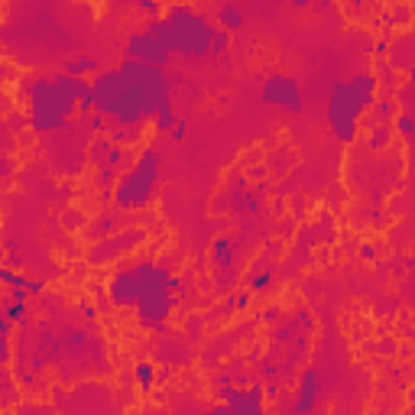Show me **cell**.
<instances>
[{
  "mask_svg": "<svg viewBox=\"0 0 415 415\" xmlns=\"http://www.w3.org/2000/svg\"><path fill=\"white\" fill-rule=\"evenodd\" d=\"M250 302H253V295H250V289L247 292H237V295H231V308H250Z\"/></svg>",
  "mask_w": 415,
  "mask_h": 415,
  "instance_id": "cell-30",
  "label": "cell"
},
{
  "mask_svg": "<svg viewBox=\"0 0 415 415\" xmlns=\"http://www.w3.org/2000/svg\"><path fill=\"white\" fill-rule=\"evenodd\" d=\"M134 379L136 386H140V392H153L159 383V373H156V364L153 360H136L134 364Z\"/></svg>",
  "mask_w": 415,
  "mask_h": 415,
  "instance_id": "cell-14",
  "label": "cell"
},
{
  "mask_svg": "<svg viewBox=\"0 0 415 415\" xmlns=\"http://www.w3.org/2000/svg\"><path fill=\"white\" fill-rule=\"evenodd\" d=\"M121 182V169H114V166H98L95 172V188H101L104 195H114V185Z\"/></svg>",
  "mask_w": 415,
  "mask_h": 415,
  "instance_id": "cell-19",
  "label": "cell"
},
{
  "mask_svg": "<svg viewBox=\"0 0 415 415\" xmlns=\"http://www.w3.org/2000/svg\"><path fill=\"white\" fill-rule=\"evenodd\" d=\"M347 85H351V95H354L360 114L373 110V104H377V88H379L377 75H373V72H357V75L347 78Z\"/></svg>",
  "mask_w": 415,
  "mask_h": 415,
  "instance_id": "cell-12",
  "label": "cell"
},
{
  "mask_svg": "<svg viewBox=\"0 0 415 415\" xmlns=\"http://www.w3.org/2000/svg\"><path fill=\"white\" fill-rule=\"evenodd\" d=\"M65 72L75 75V78H88V75H98L101 65L91 55H72V59H65Z\"/></svg>",
  "mask_w": 415,
  "mask_h": 415,
  "instance_id": "cell-16",
  "label": "cell"
},
{
  "mask_svg": "<svg viewBox=\"0 0 415 415\" xmlns=\"http://www.w3.org/2000/svg\"><path fill=\"white\" fill-rule=\"evenodd\" d=\"M218 26L221 29H227V33L244 29V10H240L237 3H224V7L218 10Z\"/></svg>",
  "mask_w": 415,
  "mask_h": 415,
  "instance_id": "cell-18",
  "label": "cell"
},
{
  "mask_svg": "<svg viewBox=\"0 0 415 415\" xmlns=\"http://www.w3.org/2000/svg\"><path fill=\"white\" fill-rule=\"evenodd\" d=\"M269 282H273V273H269V269H253V273L247 276V289H250V292H263Z\"/></svg>",
  "mask_w": 415,
  "mask_h": 415,
  "instance_id": "cell-26",
  "label": "cell"
},
{
  "mask_svg": "<svg viewBox=\"0 0 415 415\" xmlns=\"http://www.w3.org/2000/svg\"><path fill=\"white\" fill-rule=\"evenodd\" d=\"M325 117H328V130L338 143H354L360 134V108H357L351 85L347 81H334L328 91V104H325Z\"/></svg>",
  "mask_w": 415,
  "mask_h": 415,
  "instance_id": "cell-5",
  "label": "cell"
},
{
  "mask_svg": "<svg viewBox=\"0 0 415 415\" xmlns=\"http://www.w3.org/2000/svg\"><path fill=\"white\" fill-rule=\"evenodd\" d=\"M227 49H231V33H227V29H218V33H214V42H211V55H208V62H221L224 55H227Z\"/></svg>",
  "mask_w": 415,
  "mask_h": 415,
  "instance_id": "cell-24",
  "label": "cell"
},
{
  "mask_svg": "<svg viewBox=\"0 0 415 415\" xmlns=\"http://www.w3.org/2000/svg\"><path fill=\"white\" fill-rule=\"evenodd\" d=\"M81 315H85L88 325H95V318H98V312H95V305H91V302H81Z\"/></svg>",
  "mask_w": 415,
  "mask_h": 415,
  "instance_id": "cell-32",
  "label": "cell"
},
{
  "mask_svg": "<svg viewBox=\"0 0 415 415\" xmlns=\"http://www.w3.org/2000/svg\"><path fill=\"white\" fill-rule=\"evenodd\" d=\"M390 140H392V127H390V123H377V127H373V134L366 136V147H370V149H383V147H390Z\"/></svg>",
  "mask_w": 415,
  "mask_h": 415,
  "instance_id": "cell-23",
  "label": "cell"
},
{
  "mask_svg": "<svg viewBox=\"0 0 415 415\" xmlns=\"http://www.w3.org/2000/svg\"><path fill=\"white\" fill-rule=\"evenodd\" d=\"M114 231H117V218H110V214L104 218V214H101V218L88 227V237H91V240H104V237H110Z\"/></svg>",
  "mask_w": 415,
  "mask_h": 415,
  "instance_id": "cell-20",
  "label": "cell"
},
{
  "mask_svg": "<svg viewBox=\"0 0 415 415\" xmlns=\"http://www.w3.org/2000/svg\"><path fill=\"white\" fill-rule=\"evenodd\" d=\"M234 253H237V240H231V237H218V240L211 244V266L221 269V273L234 269Z\"/></svg>",
  "mask_w": 415,
  "mask_h": 415,
  "instance_id": "cell-13",
  "label": "cell"
},
{
  "mask_svg": "<svg viewBox=\"0 0 415 415\" xmlns=\"http://www.w3.org/2000/svg\"><path fill=\"white\" fill-rule=\"evenodd\" d=\"M179 299L182 295L172 289V273H169V263H162L159 260V269L156 276L143 286V292H140V302H136V321H140V328L153 331V334H166L169 328V318L179 305Z\"/></svg>",
  "mask_w": 415,
  "mask_h": 415,
  "instance_id": "cell-4",
  "label": "cell"
},
{
  "mask_svg": "<svg viewBox=\"0 0 415 415\" xmlns=\"http://www.w3.org/2000/svg\"><path fill=\"white\" fill-rule=\"evenodd\" d=\"M412 114H415V110H412Z\"/></svg>",
  "mask_w": 415,
  "mask_h": 415,
  "instance_id": "cell-39",
  "label": "cell"
},
{
  "mask_svg": "<svg viewBox=\"0 0 415 415\" xmlns=\"http://www.w3.org/2000/svg\"><path fill=\"white\" fill-rule=\"evenodd\" d=\"M266 321H279V308H269V312H266Z\"/></svg>",
  "mask_w": 415,
  "mask_h": 415,
  "instance_id": "cell-36",
  "label": "cell"
},
{
  "mask_svg": "<svg viewBox=\"0 0 415 415\" xmlns=\"http://www.w3.org/2000/svg\"><path fill=\"white\" fill-rule=\"evenodd\" d=\"M373 49H377V55H386V52H390V42H386V39H377Z\"/></svg>",
  "mask_w": 415,
  "mask_h": 415,
  "instance_id": "cell-35",
  "label": "cell"
},
{
  "mask_svg": "<svg viewBox=\"0 0 415 415\" xmlns=\"http://www.w3.org/2000/svg\"><path fill=\"white\" fill-rule=\"evenodd\" d=\"M392 130H396L399 136H405V140H412V136H415V114H412V110L396 114V117H392Z\"/></svg>",
  "mask_w": 415,
  "mask_h": 415,
  "instance_id": "cell-22",
  "label": "cell"
},
{
  "mask_svg": "<svg viewBox=\"0 0 415 415\" xmlns=\"http://www.w3.org/2000/svg\"><path fill=\"white\" fill-rule=\"evenodd\" d=\"M221 396H224L231 415H257V412H263V405H266L263 403V386H260V383L247 386V390L227 386V390H221Z\"/></svg>",
  "mask_w": 415,
  "mask_h": 415,
  "instance_id": "cell-9",
  "label": "cell"
},
{
  "mask_svg": "<svg viewBox=\"0 0 415 415\" xmlns=\"http://www.w3.org/2000/svg\"><path fill=\"white\" fill-rule=\"evenodd\" d=\"M409 78H412V81H415V68H409Z\"/></svg>",
  "mask_w": 415,
  "mask_h": 415,
  "instance_id": "cell-38",
  "label": "cell"
},
{
  "mask_svg": "<svg viewBox=\"0 0 415 415\" xmlns=\"http://www.w3.org/2000/svg\"><path fill=\"white\" fill-rule=\"evenodd\" d=\"M344 3H347V7H357V3H360V0H344Z\"/></svg>",
  "mask_w": 415,
  "mask_h": 415,
  "instance_id": "cell-37",
  "label": "cell"
},
{
  "mask_svg": "<svg viewBox=\"0 0 415 415\" xmlns=\"http://www.w3.org/2000/svg\"><path fill=\"white\" fill-rule=\"evenodd\" d=\"M13 373H16V383H20V386H33V383H36V373L26 370V366H13Z\"/></svg>",
  "mask_w": 415,
  "mask_h": 415,
  "instance_id": "cell-29",
  "label": "cell"
},
{
  "mask_svg": "<svg viewBox=\"0 0 415 415\" xmlns=\"http://www.w3.org/2000/svg\"><path fill=\"white\" fill-rule=\"evenodd\" d=\"M169 20V33H172V52L182 55V59H208L211 55V42H214V26L208 23V16L192 7V3H172L166 10Z\"/></svg>",
  "mask_w": 415,
  "mask_h": 415,
  "instance_id": "cell-3",
  "label": "cell"
},
{
  "mask_svg": "<svg viewBox=\"0 0 415 415\" xmlns=\"http://www.w3.org/2000/svg\"><path fill=\"white\" fill-rule=\"evenodd\" d=\"M0 279L7 282V286H26L29 295H46V282L42 279H29V276H16L13 266H3L0 269Z\"/></svg>",
  "mask_w": 415,
  "mask_h": 415,
  "instance_id": "cell-15",
  "label": "cell"
},
{
  "mask_svg": "<svg viewBox=\"0 0 415 415\" xmlns=\"http://www.w3.org/2000/svg\"><path fill=\"white\" fill-rule=\"evenodd\" d=\"M260 101L269 104V108H279L282 114H302V110H305V98H302L299 78L282 75V72H273L263 78V85H260Z\"/></svg>",
  "mask_w": 415,
  "mask_h": 415,
  "instance_id": "cell-6",
  "label": "cell"
},
{
  "mask_svg": "<svg viewBox=\"0 0 415 415\" xmlns=\"http://www.w3.org/2000/svg\"><path fill=\"white\" fill-rule=\"evenodd\" d=\"M318 396H321V377H318L315 366H305L299 373V386H295V399L289 405V412H312L318 405Z\"/></svg>",
  "mask_w": 415,
  "mask_h": 415,
  "instance_id": "cell-10",
  "label": "cell"
},
{
  "mask_svg": "<svg viewBox=\"0 0 415 415\" xmlns=\"http://www.w3.org/2000/svg\"><path fill=\"white\" fill-rule=\"evenodd\" d=\"M85 78H75L65 68L49 75H33L23 85L26 95V123L33 134H55L65 130L78 117V101L88 91Z\"/></svg>",
  "mask_w": 415,
  "mask_h": 415,
  "instance_id": "cell-1",
  "label": "cell"
},
{
  "mask_svg": "<svg viewBox=\"0 0 415 415\" xmlns=\"http://www.w3.org/2000/svg\"><path fill=\"white\" fill-rule=\"evenodd\" d=\"M0 315H7L13 325H23L26 321V302H16V299H3V305H0Z\"/></svg>",
  "mask_w": 415,
  "mask_h": 415,
  "instance_id": "cell-21",
  "label": "cell"
},
{
  "mask_svg": "<svg viewBox=\"0 0 415 415\" xmlns=\"http://www.w3.org/2000/svg\"><path fill=\"white\" fill-rule=\"evenodd\" d=\"M169 136H172V140H185V136H188V121L182 117V121L172 127V134H169Z\"/></svg>",
  "mask_w": 415,
  "mask_h": 415,
  "instance_id": "cell-31",
  "label": "cell"
},
{
  "mask_svg": "<svg viewBox=\"0 0 415 415\" xmlns=\"http://www.w3.org/2000/svg\"><path fill=\"white\" fill-rule=\"evenodd\" d=\"M308 3H318V7H325V3H331V0H292L295 10H305Z\"/></svg>",
  "mask_w": 415,
  "mask_h": 415,
  "instance_id": "cell-33",
  "label": "cell"
},
{
  "mask_svg": "<svg viewBox=\"0 0 415 415\" xmlns=\"http://www.w3.org/2000/svg\"><path fill=\"white\" fill-rule=\"evenodd\" d=\"M136 10L140 13H147L149 20H153V16H162V3H159V0H136Z\"/></svg>",
  "mask_w": 415,
  "mask_h": 415,
  "instance_id": "cell-28",
  "label": "cell"
},
{
  "mask_svg": "<svg viewBox=\"0 0 415 415\" xmlns=\"http://www.w3.org/2000/svg\"><path fill=\"white\" fill-rule=\"evenodd\" d=\"M127 55L147 62V65H159V68H169V62H172V49H166L159 39L149 36L147 29L130 33V39H127Z\"/></svg>",
  "mask_w": 415,
  "mask_h": 415,
  "instance_id": "cell-8",
  "label": "cell"
},
{
  "mask_svg": "<svg viewBox=\"0 0 415 415\" xmlns=\"http://www.w3.org/2000/svg\"><path fill=\"white\" fill-rule=\"evenodd\" d=\"M360 257H364V260H377V247L364 244V247H360Z\"/></svg>",
  "mask_w": 415,
  "mask_h": 415,
  "instance_id": "cell-34",
  "label": "cell"
},
{
  "mask_svg": "<svg viewBox=\"0 0 415 415\" xmlns=\"http://www.w3.org/2000/svg\"><path fill=\"white\" fill-rule=\"evenodd\" d=\"M396 114H399V110H396V101H392V95H386V98H379L377 104H373V117H377L379 123H390Z\"/></svg>",
  "mask_w": 415,
  "mask_h": 415,
  "instance_id": "cell-25",
  "label": "cell"
},
{
  "mask_svg": "<svg viewBox=\"0 0 415 415\" xmlns=\"http://www.w3.org/2000/svg\"><path fill=\"white\" fill-rule=\"evenodd\" d=\"M162 182V153L156 147H143L134 162L121 172V182L114 185V208L121 211H143L156 201Z\"/></svg>",
  "mask_w": 415,
  "mask_h": 415,
  "instance_id": "cell-2",
  "label": "cell"
},
{
  "mask_svg": "<svg viewBox=\"0 0 415 415\" xmlns=\"http://www.w3.org/2000/svg\"><path fill=\"white\" fill-rule=\"evenodd\" d=\"M110 149H114V140H110V134H98L91 136V143H88V159L95 162V166H104L110 156Z\"/></svg>",
  "mask_w": 415,
  "mask_h": 415,
  "instance_id": "cell-17",
  "label": "cell"
},
{
  "mask_svg": "<svg viewBox=\"0 0 415 415\" xmlns=\"http://www.w3.org/2000/svg\"><path fill=\"white\" fill-rule=\"evenodd\" d=\"M140 292H143V279H140L136 266H121L108 282V302L114 308H121V312L136 308Z\"/></svg>",
  "mask_w": 415,
  "mask_h": 415,
  "instance_id": "cell-7",
  "label": "cell"
},
{
  "mask_svg": "<svg viewBox=\"0 0 415 415\" xmlns=\"http://www.w3.org/2000/svg\"><path fill=\"white\" fill-rule=\"evenodd\" d=\"M140 240H143V231H127L123 240H114V234H110V237H104V240L91 250V263H110L114 257H123V253H127L134 244H140Z\"/></svg>",
  "mask_w": 415,
  "mask_h": 415,
  "instance_id": "cell-11",
  "label": "cell"
},
{
  "mask_svg": "<svg viewBox=\"0 0 415 415\" xmlns=\"http://www.w3.org/2000/svg\"><path fill=\"white\" fill-rule=\"evenodd\" d=\"M130 162V149L127 147H121V143H114V149H110V156H108V162L104 166H114V169H123Z\"/></svg>",
  "mask_w": 415,
  "mask_h": 415,
  "instance_id": "cell-27",
  "label": "cell"
}]
</instances>
